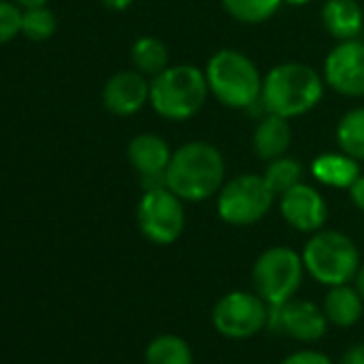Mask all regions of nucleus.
Listing matches in <instances>:
<instances>
[{
	"mask_svg": "<svg viewBox=\"0 0 364 364\" xmlns=\"http://www.w3.org/2000/svg\"><path fill=\"white\" fill-rule=\"evenodd\" d=\"M323 82L336 95L364 97V43L360 39L338 41L323 60Z\"/></svg>",
	"mask_w": 364,
	"mask_h": 364,
	"instance_id": "nucleus-11",
	"label": "nucleus"
},
{
	"mask_svg": "<svg viewBox=\"0 0 364 364\" xmlns=\"http://www.w3.org/2000/svg\"><path fill=\"white\" fill-rule=\"evenodd\" d=\"M109 11H127L135 0H101Z\"/></svg>",
	"mask_w": 364,
	"mask_h": 364,
	"instance_id": "nucleus-29",
	"label": "nucleus"
},
{
	"mask_svg": "<svg viewBox=\"0 0 364 364\" xmlns=\"http://www.w3.org/2000/svg\"><path fill=\"white\" fill-rule=\"evenodd\" d=\"M22 14L24 9L18 7L14 0H0V46L22 35Z\"/></svg>",
	"mask_w": 364,
	"mask_h": 364,
	"instance_id": "nucleus-25",
	"label": "nucleus"
},
{
	"mask_svg": "<svg viewBox=\"0 0 364 364\" xmlns=\"http://www.w3.org/2000/svg\"><path fill=\"white\" fill-rule=\"evenodd\" d=\"M302 165L291 159V156H279V159H272L268 161V167L264 171V180L268 182V187L272 189V193L279 198L283 196L285 191H289L291 187L300 185L302 182Z\"/></svg>",
	"mask_w": 364,
	"mask_h": 364,
	"instance_id": "nucleus-23",
	"label": "nucleus"
},
{
	"mask_svg": "<svg viewBox=\"0 0 364 364\" xmlns=\"http://www.w3.org/2000/svg\"><path fill=\"white\" fill-rule=\"evenodd\" d=\"M185 200H180L165 185H154L144 189V196L137 202V228L141 236L156 245H173L187 225Z\"/></svg>",
	"mask_w": 364,
	"mask_h": 364,
	"instance_id": "nucleus-8",
	"label": "nucleus"
},
{
	"mask_svg": "<svg viewBox=\"0 0 364 364\" xmlns=\"http://www.w3.org/2000/svg\"><path fill=\"white\" fill-rule=\"evenodd\" d=\"M328 317L323 309L311 300L291 298L283 304H270L268 330L287 334L302 343H317L328 332Z\"/></svg>",
	"mask_w": 364,
	"mask_h": 364,
	"instance_id": "nucleus-10",
	"label": "nucleus"
},
{
	"mask_svg": "<svg viewBox=\"0 0 364 364\" xmlns=\"http://www.w3.org/2000/svg\"><path fill=\"white\" fill-rule=\"evenodd\" d=\"M277 196L264 176L247 171L225 180L217 193V215L232 228H249L262 221L274 206Z\"/></svg>",
	"mask_w": 364,
	"mask_h": 364,
	"instance_id": "nucleus-6",
	"label": "nucleus"
},
{
	"mask_svg": "<svg viewBox=\"0 0 364 364\" xmlns=\"http://www.w3.org/2000/svg\"><path fill=\"white\" fill-rule=\"evenodd\" d=\"M323 75L304 63H281L264 75L262 99L266 114L298 118L315 109L323 97Z\"/></svg>",
	"mask_w": 364,
	"mask_h": 364,
	"instance_id": "nucleus-2",
	"label": "nucleus"
},
{
	"mask_svg": "<svg viewBox=\"0 0 364 364\" xmlns=\"http://www.w3.org/2000/svg\"><path fill=\"white\" fill-rule=\"evenodd\" d=\"M338 364H364V343L351 345L338 360Z\"/></svg>",
	"mask_w": 364,
	"mask_h": 364,
	"instance_id": "nucleus-28",
	"label": "nucleus"
},
{
	"mask_svg": "<svg viewBox=\"0 0 364 364\" xmlns=\"http://www.w3.org/2000/svg\"><path fill=\"white\" fill-rule=\"evenodd\" d=\"M171 154L173 152L169 144L156 133H139L127 146V159L144 180L146 189L154 185H165L163 176L171 161Z\"/></svg>",
	"mask_w": 364,
	"mask_h": 364,
	"instance_id": "nucleus-14",
	"label": "nucleus"
},
{
	"mask_svg": "<svg viewBox=\"0 0 364 364\" xmlns=\"http://www.w3.org/2000/svg\"><path fill=\"white\" fill-rule=\"evenodd\" d=\"M270 304L255 291H230L213 306L215 330L230 341H247L268 328Z\"/></svg>",
	"mask_w": 364,
	"mask_h": 364,
	"instance_id": "nucleus-9",
	"label": "nucleus"
},
{
	"mask_svg": "<svg viewBox=\"0 0 364 364\" xmlns=\"http://www.w3.org/2000/svg\"><path fill=\"white\" fill-rule=\"evenodd\" d=\"M321 24L336 41L358 39L364 28V11L358 0H326L321 7Z\"/></svg>",
	"mask_w": 364,
	"mask_h": 364,
	"instance_id": "nucleus-15",
	"label": "nucleus"
},
{
	"mask_svg": "<svg viewBox=\"0 0 364 364\" xmlns=\"http://www.w3.org/2000/svg\"><path fill=\"white\" fill-rule=\"evenodd\" d=\"M14 3L22 9H33V7H43L48 5V0H14Z\"/></svg>",
	"mask_w": 364,
	"mask_h": 364,
	"instance_id": "nucleus-30",
	"label": "nucleus"
},
{
	"mask_svg": "<svg viewBox=\"0 0 364 364\" xmlns=\"http://www.w3.org/2000/svg\"><path fill=\"white\" fill-rule=\"evenodd\" d=\"M279 364H334V362L317 349H300L285 355Z\"/></svg>",
	"mask_w": 364,
	"mask_h": 364,
	"instance_id": "nucleus-26",
	"label": "nucleus"
},
{
	"mask_svg": "<svg viewBox=\"0 0 364 364\" xmlns=\"http://www.w3.org/2000/svg\"><path fill=\"white\" fill-rule=\"evenodd\" d=\"M300 255L306 274L326 287L351 283L362 266L355 242L336 230H319L311 234Z\"/></svg>",
	"mask_w": 364,
	"mask_h": 364,
	"instance_id": "nucleus-5",
	"label": "nucleus"
},
{
	"mask_svg": "<svg viewBox=\"0 0 364 364\" xmlns=\"http://www.w3.org/2000/svg\"><path fill=\"white\" fill-rule=\"evenodd\" d=\"M58 28V20L54 16L52 9H48V5L43 7H33V9H24L22 14V35L28 41L41 43L54 37Z\"/></svg>",
	"mask_w": 364,
	"mask_h": 364,
	"instance_id": "nucleus-24",
	"label": "nucleus"
},
{
	"mask_svg": "<svg viewBox=\"0 0 364 364\" xmlns=\"http://www.w3.org/2000/svg\"><path fill=\"white\" fill-rule=\"evenodd\" d=\"M163 182L180 200L206 202L225 185V159L208 141H187L173 150Z\"/></svg>",
	"mask_w": 364,
	"mask_h": 364,
	"instance_id": "nucleus-1",
	"label": "nucleus"
},
{
	"mask_svg": "<svg viewBox=\"0 0 364 364\" xmlns=\"http://www.w3.org/2000/svg\"><path fill=\"white\" fill-rule=\"evenodd\" d=\"M336 144L345 154L364 161V107H353L343 114L336 124Z\"/></svg>",
	"mask_w": 364,
	"mask_h": 364,
	"instance_id": "nucleus-21",
	"label": "nucleus"
},
{
	"mask_svg": "<svg viewBox=\"0 0 364 364\" xmlns=\"http://www.w3.org/2000/svg\"><path fill=\"white\" fill-rule=\"evenodd\" d=\"M221 5L240 24H264L279 14L283 0H221Z\"/></svg>",
	"mask_w": 364,
	"mask_h": 364,
	"instance_id": "nucleus-22",
	"label": "nucleus"
},
{
	"mask_svg": "<svg viewBox=\"0 0 364 364\" xmlns=\"http://www.w3.org/2000/svg\"><path fill=\"white\" fill-rule=\"evenodd\" d=\"M146 364H193L191 345L178 334H156L144 349Z\"/></svg>",
	"mask_w": 364,
	"mask_h": 364,
	"instance_id": "nucleus-19",
	"label": "nucleus"
},
{
	"mask_svg": "<svg viewBox=\"0 0 364 364\" xmlns=\"http://www.w3.org/2000/svg\"><path fill=\"white\" fill-rule=\"evenodd\" d=\"M302 255L289 247H270L253 264L251 281L255 294L268 304H283L296 298L304 279Z\"/></svg>",
	"mask_w": 364,
	"mask_h": 364,
	"instance_id": "nucleus-7",
	"label": "nucleus"
},
{
	"mask_svg": "<svg viewBox=\"0 0 364 364\" xmlns=\"http://www.w3.org/2000/svg\"><path fill=\"white\" fill-rule=\"evenodd\" d=\"M353 285H355V289L360 291V296L364 298V264L360 266V270H358V274H355V279H353Z\"/></svg>",
	"mask_w": 364,
	"mask_h": 364,
	"instance_id": "nucleus-31",
	"label": "nucleus"
},
{
	"mask_svg": "<svg viewBox=\"0 0 364 364\" xmlns=\"http://www.w3.org/2000/svg\"><path fill=\"white\" fill-rule=\"evenodd\" d=\"M279 210L283 221L302 234H315L323 230L328 221L326 198L315 187L304 185V182L279 196Z\"/></svg>",
	"mask_w": 364,
	"mask_h": 364,
	"instance_id": "nucleus-12",
	"label": "nucleus"
},
{
	"mask_svg": "<svg viewBox=\"0 0 364 364\" xmlns=\"http://www.w3.org/2000/svg\"><path fill=\"white\" fill-rule=\"evenodd\" d=\"M347 191H349L351 204H353L358 210H362V213H364V176H362V173H360V178L353 182V185H351Z\"/></svg>",
	"mask_w": 364,
	"mask_h": 364,
	"instance_id": "nucleus-27",
	"label": "nucleus"
},
{
	"mask_svg": "<svg viewBox=\"0 0 364 364\" xmlns=\"http://www.w3.org/2000/svg\"><path fill=\"white\" fill-rule=\"evenodd\" d=\"M103 105L114 116H133L150 103V82L135 69L114 73L103 86Z\"/></svg>",
	"mask_w": 364,
	"mask_h": 364,
	"instance_id": "nucleus-13",
	"label": "nucleus"
},
{
	"mask_svg": "<svg viewBox=\"0 0 364 364\" xmlns=\"http://www.w3.org/2000/svg\"><path fill=\"white\" fill-rule=\"evenodd\" d=\"M285 5H291V7H304V5H309L311 0H283Z\"/></svg>",
	"mask_w": 364,
	"mask_h": 364,
	"instance_id": "nucleus-32",
	"label": "nucleus"
},
{
	"mask_svg": "<svg viewBox=\"0 0 364 364\" xmlns=\"http://www.w3.org/2000/svg\"><path fill=\"white\" fill-rule=\"evenodd\" d=\"M291 124L289 118L266 114L253 131V150L262 161H272L287 154L291 146Z\"/></svg>",
	"mask_w": 364,
	"mask_h": 364,
	"instance_id": "nucleus-16",
	"label": "nucleus"
},
{
	"mask_svg": "<svg viewBox=\"0 0 364 364\" xmlns=\"http://www.w3.org/2000/svg\"><path fill=\"white\" fill-rule=\"evenodd\" d=\"M321 309L328 321L336 328H351L362 319L364 313V298L355 289V285H334L328 287Z\"/></svg>",
	"mask_w": 364,
	"mask_h": 364,
	"instance_id": "nucleus-18",
	"label": "nucleus"
},
{
	"mask_svg": "<svg viewBox=\"0 0 364 364\" xmlns=\"http://www.w3.org/2000/svg\"><path fill=\"white\" fill-rule=\"evenodd\" d=\"M131 65L135 71L144 73L146 77L159 75L169 67L167 46L152 35L135 39V43L131 46Z\"/></svg>",
	"mask_w": 364,
	"mask_h": 364,
	"instance_id": "nucleus-20",
	"label": "nucleus"
},
{
	"mask_svg": "<svg viewBox=\"0 0 364 364\" xmlns=\"http://www.w3.org/2000/svg\"><path fill=\"white\" fill-rule=\"evenodd\" d=\"M210 95L230 109H251L262 99L264 75L240 50H219L206 63Z\"/></svg>",
	"mask_w": 364,
	"mask_h": 364,
	"instance_id": "nucleus-4",
	"label": "nucleus"
},
{
	"mask_svg": "<svg viewBox=\"0 0 364 364\" xmlns=\"http://www.w3.org/2000/svg\"><path fill=\"white\" fill-rule=\"evenodd\" d=\"M210 95L206 71L196 65H169L150 77V105L171 122L189 120L206 105Z\"/></svg>",
	"mask_w": 364,
	"mask_h": 364,
	"instance_id": "nucleus-3",
	"label": "nucleus"
},
{
	"mask_svg": "<svg viewBox=\"0 0 364 364\" xmlns=\"http://www.w3.org/2000/svg\"><path fill=\"white\" fill-rule=\"evenodd\" d=\"M311 173L317 182L332 189H349L360 178V161L341 152H321L311 163Z\"/></svg>",
	"mask_w": 364,
	"mask_h": 364,
	"instance_id": "nucleus-17",
	"label": "nucleus"
}]
</instances>
